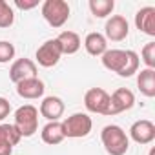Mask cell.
Returning <instances> with one entry per match:
<instances>
[{
    "mask_svg": "<svg viewBox=\"0 0 155 155\" xmlns=\"http://www.w3.org/2000/svg\"><path fill=\"white\" fill-rule=\"evenodd\" d=\"M102 66L119 77H131L139 71V55L131 49H108L102 55Z\"/></svg>",
    "mask_w": 155,
    "mask_h": 155,
    "instance_id": "obj_1",
    "label": "cell"
},
{
    "mask_svg": "<svg viewBox=\"0 0 155 155\" xmlns=\"http://www.w3.org/2000/svg\"><path fill=\"white\" fill-rule=\"evenodd\" d=\"M101 140L110 155H124L130 148V139L126 131L117 124H108L101 131Z\"/></svg>",
    "mask_w": 155,
    "mask_h": 155,
    "instance_id": "obj_2",
    "label": "cell"
},
{
    "mask_svg": "<svg viewBox=\"0 0 155 155\" xmlns=\"http://www.w3.org/2000/svg\"><path fill=\"white\" fill-rule=\"evenodd\" d=\"M22 137H33L38 130V110L31 104H24L15 111L13 124Z\"/></svg>",
    "mask_w": 155,
    "mask_h": 155,
    "instance_id": "obj_3",
    "label": "cell"
},
{
    "mask_svg": "<svg viewBox=\"0 0 155 155\" xmlns=\"http://www.w3.org/2000/svg\"><path fill=\"white\" fill-rule=\"evenodd\" d=\"M91 128H93V120L88 113H73L66 120H62L64 137H68V139L86 137V135H90Z\"/></svg>",
    "mask_w": 155,
    "mask_h": 155,
    "instance_id": "obj_4",
    "label": "cell"
},
{
    "mask_svg": "<svg viewBox=\"0 0 155 155\" xmlns=\"http://www.w3.org/2000/svg\"><path fill=\"white\" fill-rule=\"evenodd\" d=\"M42 17L51 28H62L69 18V4L66 0H46L42 4Z\"/></svg>",
    "mask_w": 155,
    "mask_h": 155,
    "instance_id": "obj_5",
    "label": "cell"
},
{
    "mask_svg": "<svg viewBox=\"0 0 155 155\" xmlns=\"http://www.w3.org/2000/svg\"><path fill=\"white\" fill-rule=\"evenodd\" d=\"M135 106V95L133 91H130L128 88H119L110 95V106L106 115H119L122 111H128Z\"/></svg>",
    "mask_w": 155,
    "mask_h": 155,
    "instance_id": "obj_6",
    "label": "cell"
},
{
    "mask_svg": "<svg viewBox=\"0 0 155 155\" xmlns=\"http://www.w3.org/2000/svg\"><path fill=\"white\" fill-rule=\"evenodd\" d=\"M62 57V49H60V44L57 38H51V40H46L38 49H37V62L42 66V68H53L58 64Z\"/></svg>",
    "mask_w": 155,
    "mask_h": 155,
    "instance_id": "obj_7",
    "label": "cell"
},
{
    "mask_svg": "<svg viewBox=\"0 0 155 155\" xmlns=\"http://www.w3.org/2000/svg\"><path fill=\"white\" fill-rule=\"evenodd\" d=\"M84 106L91 113H101L106 115L108 106H110V95L102 88H91L84 95Z\"/></svg>",
    "mask_w": 155,
    "mask_h": 155,
    "instance_id": "obj_8",
    "label": "cell"
},
{
    "mask_svg": "<svg viewBox=\"0 0 155 155\" xmlns=\"http://www.w3.org/2000/svg\"><path fill=\"white\" fill-rule=\"evenodd\" d=\"M104 38L111 40V42H120L128 37L130 33V24L122 15H113L111 18H108L106 26H104Z\"/></svg>",
    "mask_w": 155,
    "mask_h": 155,
    "instance_id": "obj_9",
    "label": "cell"
},
{
    "mask_svg": "<svg viewBox=\"0 0 155 155\" xmlns=\"http://www.w3.org/2000/svg\"><path fill=\"white\" fill-rule=\"evenodd\" d=\"M35 77H37V64L31 58H18L9 68V79L15 84L28 79H35Z\"/></svg>",
    "mask_w": 155,
    "mask_h": 155,
    "instance_id": "obj_10",
    "label": "cell"
},
{
    "mask_svg": "<svg viewBox=\"0 0 155 155\" xmlns=\"http://www.w3.org/2000/svg\"><path fill=\"white\" fill-rule=\"evenodd\" d=\"M130 137L137 144H150L155 139V124L148 119H140L131 124L130 128Z\"/></svg>",
    "mask_w": 155,
    "mask_h": 155,
    "instance_id": "obj_11",
    "label": "cell"
},
{
    "mask_svg": "<svg viewBox=\"0 0 155 155\" xmlns=\"http://www.w3.org/2000/svg\"><path fill=\"white\" fill-rule=\"evenodd\" d=\"M22 135L13 124H0V155H11L13 146L20 142Z\"/></svg>",
    "mask_w": 155,
    "mask_h": 155,
    "instance_id": "obj_12",
    "label": "cell"
},
{
    "mask_svg": "<svg viewBox=\"0 0 155 155\" xmlns=\"http://www.w3.org/2000/svg\"><path fill=\"white\" fill-rule=\"evenodd\" d=\"M135 26L140 33L148 37H155V8L153 6L140 8L135 15Z\"/></svg>",
    "mask_w": 155,
    "mask_h": 155,
    "instance_id": "obj_13",
    "label": "cell"
},
{
    "mask_svg": "<svg viewBox=\"0 0 155 155\" xmlns=\"http://www.w3.org/2000/svg\"><path fill=\"white\" fill-rule=\"evenodd\" d=\"M44 82L35 77V79H28V81H22L17 84V93L22 97V99H28V101H35V99H40L44 95Z\"/></svg>",
    "mask_w": 155,
    "mask_h": 155,
    "instance_id": "obj_14",
    "label": "cell"
},
{
    "mask_svg": "<svg viewBox=\"0 0 155 155\" xmlns=\"http://www.w3.org/2000/svg\"><path fill=\"white\" fill-rule=\"evenodd\" d=\"M64 113V102L58 97H46L40 102V115L44 119H48L49 122H57Z\"/></svg>",
    "mask_w": 155,
    "mask_h": 155,
    "instance_id": "obj_15",
    "label": "cell"
},
{
    "mask_svg": "<svg viewBox=\"0 0 155 155\" xmlns=\"http://www.w3.org/2000/svg\"><path fill=\"white\" fill-rule=\"evenodd\" d=\"M84 48H86V51H88L91 57H102V55L108 51V40L104 38L102 33L93 31V33H90V35L86 37Z\"/></svg>",
    "mask_w": 155,
    "mask_h": 155,
    "instance_id": "obj_16",
    "label": "cell"
},
{
    "mask_svg": "<svg viewBox=\"0 0 155 155\" xmlns=\"http://www.w3.org/2000/svg\"><path fill=\"white\" fill-rule=\"evenodd\" d=\"M40 135H42V140L46 142V144H49V146H57V144H60L66 137H64V130H62V122H48L44 128H42V131H40Z\"/></svg>",
    "mask_w": 155,
    "mask_h": 155,
    "instance_id": "obj_17",
    "label": "cell"
},
{
    "mask_svg": "<svg viewBox=\"0 0 155 155\" xmlns=\"http://www.w3.org/2000/svg\"><path fill=\"white\" fill-rule=\"evenodd\" d=\"M137 86L144 97H155V69H140L137 77Z\"/></svg>",
    "mask_w": 155,
    "mask_h": 155,
    "instance_id": "obj_18",
    "label": "cell"
},
{
    "mask_svg": "<svg viewBox=\"0 0 155 155\" xmlns=\"http://www.w3.org/2000/svg\"><path fill=\"white\" fill-rule=\"evenodd\" d=\"M57 40L60 44L62 55H73V53H77L81 49V37L75 31H62L57 37Z\"/></svg>",
    "mask_w": 155,
    "mask_h": 155,
    "instance_id": "obj_19",
    "label": "cell"
},
{
    "mask_svg": "<svg viewBox=\"0 0 155 155\" xmlns=\"http://www.w3.org/2000/svg\"><path fill=\"white\" fill-rule=\"evenodd\" d=\"M113 8H115L113 0H90V9L97 18H104V17L111 15Z\"/></svg>",
    "mask_w": 155,
    "mask_h": 155,
    "instance_id": "obj_20",
    "label": "cell"
},
{
    "mask_svg": "<svg viewBox=\"0 0 155 155\" xmlns=\"http://www.w3.org/2000/svg\"><path fill=\"white\" fill-rule=\"evenodd\" d=\"M15 22V13L6 0H0V28H11Z\"/></svg>",
    "mask_w": 155,
    "mask_h": 155,
    "instance_id": "obj_21",
    "label": "cell"
},
{
    "mask_svg": "<svg viewBox=\"0 0 155 155\" xmlns=\"http://www.w3.org/2000/svg\"><path fill=\"white\" fill-rule=\"evenodd\" d=\"M142 60L148 69H155V42H148L142 48Z\"/></svg>",
    "mask_w": 155,
    "mask_h": 155,
    "instance_id": "obj_22",
    "label": "cell"
},
{
    "mask_svg": "<svg viewBox=\"0 0 155 155\" xmlns=\"http://www.w3.org/2000/svg\"><path fill=\"white\" fill-rule=\"evenodd\" d=\"M15 57V46L8 40H0V64H6Z\"/></svg>",
    "mask_w": 155,
    "mask_h": 155,
    "instance_id": "obj_23",
    "label": "cell"
},
{
    "mask_svg": "<svg viewBox=\"0 0 155 155\" xmlns=\"http://www.w3.org/2000/svg\"><path fill=\"white\" fill-rule=\"evenodd\" d=\"M9 111H11V104H9V101L4 99V97H0V120H4V119L9 115Z\"/></svg>",
    "mask_w": 155,
    "mask_h": 155,
    "instance_id": "obj_24",
    "label": "cell"
},
{
    "mask_svg": "<svg viewBox=\"0 0 155 155\" xmlns=\"http://www.w3.org/2000/svg\"><path fill=\"white\" fill-rule=\"evenodd\" d=\"M15 6L18 9H22V11H28V9H33V8L38 6V0H31V2H26V0H24V2H22V0H17Z\"/></svg>",
    "mask_w": 155,
    "mask_h": 155,
    "instance_id": "obj_25",
    "label": "cell"
},
{
    "mask_svg": "<svg viewBox=\"0 0 155 155\" xmlns=\"http://www.w3.org/2000/svg\"><path fill=\"white\" fill-rule=\"evenodd\" d=\"M150 155H155V150H153V148L150 150Z\"/></svg>",
    "mask_w": 155,
    "mask_h": 155,
    "instance_id": "obj_26",
    "label": "cell"
}]
</instances>
